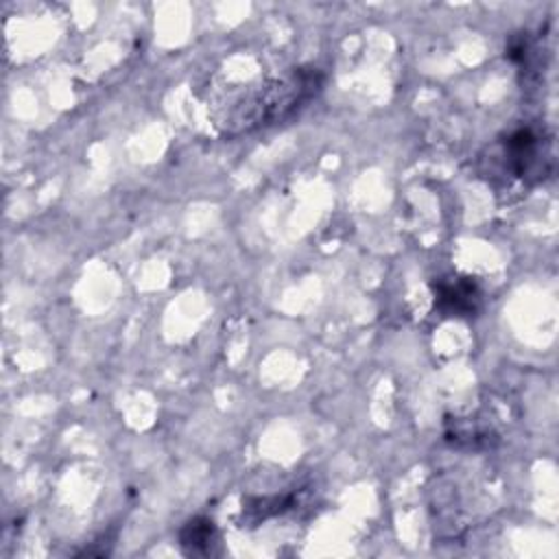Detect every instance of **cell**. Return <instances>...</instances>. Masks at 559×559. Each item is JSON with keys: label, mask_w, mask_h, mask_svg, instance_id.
<instances>
[{"label": "cell", "mask_w": 559, "mask_h": 559, "mask_svg": "<svg viewBox=\"0 0 559 559\" xmlns=\"http://www.w3.org/2000/svg\"><path fill=\"white\" fill-rule=\"evenodd\" d=\"M435 295V310L441 317L467 319L474 317L483 306V290L469 275L439 277L430 282Z\"/></svg>", "instance_id": "cell-3"}, {"label": "cell", "mask_w": 559, "mask_h": 559, "mask_svg": "<svg viewBox=\"0 0 559 559\" xmlns=\"http://www.w3.org/2000/svg\"><path fill=\"white\" fill-rule=\"evenodd\" d=\"M295 504V496H255L242 500V520L249 524H260L273 515L284 513Z\"/></svg>", "instance_id": "cell-5"}, {"label": "cell", "mask_w": 559, "mask_h": 559, "mask_svg": "<svg viewBox=\"0 0 559 559\" xmlns=\"http://www.w3.org/2000/svg\"><path fill=\"white\" fill-rule=\"evenodd\" d=\"M218 533L210 518L197 515L188 520L179 531V546L190 557H205L212 552V546L216 544Z\"/></svg>", "instance_id": "cell-4"}, {"label": "cell", "mask_w": 559, "mask_h": 559, "mask_svg": "<svg viewBox=\"0 0 559 559\" xmlns=\"http://www.w3.org/2000/svg\"><path fill=\"white\" fill-rule=\"evenodd\" d=\"M500 157L502 166L511 177L522 181H539L550 170V153L546 148V140L533 127H518L509 131L500 140Z\"/></svg>", "instance_id": "cell-2"}, {"label": "cell", "mask_w": 559, "mask_h": 559, "mask_svg": "<svg viewBox=\"0 0 559 559\" xmlns=\"http://www.w3.org/2000/svg\"><path fill=\"white\" fill-rule=\"evenodd\" d=\"M325 83V74L314 66L290 68L280 79L258 87L245 96L225 118V131L229 135L249 133L260 127L277 124L293 116L304 103L314 98Z\"/></svg>", "instance_id": "cell-1"}]
</instances>
